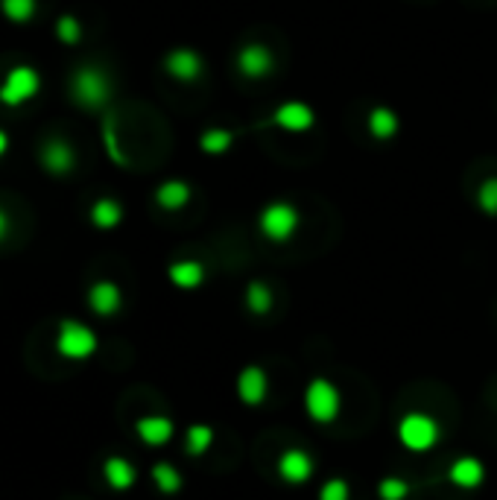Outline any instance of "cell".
Wrapping results in <instances>:
<instances>
[{"instance_id":"1","label":"cell","mask_w":497,"mask_h":500,"mask_svg":"<svg viewBox=\"0 0 497 500\" xmlns=\"http://www.w3.org/2000/svg\"><path fill=\"white\" fill-rule=\"evenodd\" d=\"M70 97L82 108H103L111 99V80L99 65H82L70 77Z\"/></svg>"},{"instance_id":"2","label":"cell","mask_w":497,"mask_h":500,"mask_svg":"<svg viewBox=\"0 0 497 500\" xmlns=\"http://www.w3.org/2000/svg\"><path fill=\"white\" fill-rule=\"evenodd\" d=\"M298 226H302V214L287 199H276V203L260 208L258 214V229L272 243H287L298 231Z\"/></svg>"},{"instance_id":"3","label":"cell","mask_w":497,"mask_h":500,"mask_svg":"<svg viewBox=\"0 0 497 500\" xmlns=\"http://www.w3.org/2000/svg\"><path fill=\"white\" fill-rule=\"evenodd\" d=\"M97 334L77 319H61L56 331V352L68 360H89L97 352Z\"/></svg>"},{"instance_id":"4","label":"cell","mask_w":497,"mask_h":500,"mask_svg":"<svg viewBox=\"0 0 497 500\" xmlns=\"http://www.w3.org/2000/svg\"><path fill=\"white\" fill-rule=\"evenodd\" d=\"M42 89V77L33 65H15L12 71H6L4 82H0V103L9 108H18L23 103L39 94Z\"/></svg>"},{"instance_id":"5","label":"cell","mask_w":497,"mask_h":500,"mask_svg":"<svg viewBox=\"0 0 497 500\" xmlns=\"http://www.w3.org/2000/svg\"><path fill=\"white\" fill-rule=\"evenodd\" d=\"M340 390L325 378H316L314 383L307 386L305 392V407H307V416L314 421H333L340 416Z\"/></svg>"},{"instance_id":"6","label":"cell","mask_w":497,"mask_h":500,"mask_svg":"<svg viewBox=\"0 0 497 500\" xmlns=\"http://www.w3.org/2000/svg\"><path fill=\"white\" fill-rule=\"evenodd\" d=\"M398 439H401L409 451H430V448L439 442V424L430 416H421V412H409V416L398 424Z\"/></svg>"},{"instance_id":"7","label":"cell","mask_w":497,"mask_h":500,"mask_svg":"<svg viewBox=\"0 0 497 500\" xmlns=\"http://www.w3.org/2000/svg\"><path fill=\"white\" fill-rule=\"evenodd\" d=\"M164 71L176 82H196L205 73V59L193 47H173L164 56Z\"/></svg>"},{"instance_id":"8","label":"cell","mask_w":497,"mask_h":500,"mask_svg":"<svg viewBox=\"0 0 497 500\" xmlns=\"http://www.w3.org/2000/svg\"><path fill=\"white\" fill-rule=\"evenodd\" d=\"M272 123L284 132H307V129H314L316 111L314 106L302 103V99H287V103H281L272 111Z\"/></svg>"},{"instance_id":"9","label":"cell","mask_w":497,"mask_h":500,"mask_svg":"<svg viewBox=\"0 0 497 500\" xmlns=\"http://www.w3.org/2000/svg\"><path fill=\"white\" fill-rule=\"evenodd\" d=\"M238 71L246 80H264L276 71V53L267 44H243L238 53Z\"/></svg>"},{"instance_id":"10","label":"cell","mask_w":497,"mask_h":500,"mask_svg":"<svg viewBox=\"0 0 497 500\" xmlns=\"http://www.w3.org/2000/svg\"><path fill=\"white\" fill-rule=\"evenodd\" d=\"M42 167L53 176H68V173L77 167V153L68 141L61 137H50L42 146Z\"/></svg>"},{"instance_id":"11","label":"cell","mask_w":497,"mask_h":500,"mask_svg":"<svg viewBox=\"0 0 497 500\" xmlns=\"http://www.w3.org/2000/svg\"><path fill=\"white\" fill-rule=\"evenodd\" d=\"M89 307L97 316H115L123 307V293L115 281H97L89 290Z\"/></svg>"},{"instance_id":"12","label":"cell","mask_w":497,"mask_h":500,"mask_svg":"<svg viewBox=\"0 0 497 500\" xmlns=\"http://www.w3.org/2000/svg\"><path fill=\"white\" fill-rule=\"evenodd\" d=\"M366 129L375 141H392V137L401 132V118H398V111L389 106H375L366 118Z\"/></svg>"},{"instance_id":"13","label":"cell","mask_w":497,"mask_h":500,"mask_svg":"<svg viewBox=\"0 0 497 500\" xmlns=\"http://www.w3.org/2000/svg\"><path fill=\"white\" fill-rule=\"evenodd\" d=\"M278 474L287 483L298 486V483L310 480V474H314V459L305 451H298V448H290V451H284L278 459Z\"/></svg>"},{"instance_id":"14","label":"cell","mask_w":497,"mask_h":500,"mask_svg":"<svg viewBox=\"0 0 497 500\" xmlns=\"http://www.w3.org/2000/svg\"><path fill=\"white\" fill-rule=\"evenodd\" d=\"M269 390V381H267V372L258 369V366H246L238 378V395L243 398L246 404H264Z\"/></svg>"},{"instance_id":"15","label":"cell","mask_w":497,"mask_h":500,"mask_svg":"<svg viewBox=\"0 0 497 500\" xmlns=\"http://www.w3.org/2000/svg\"><path fill=\"white\" fill-rule=\"evenodd\" d=\"M135 433H138V439L149 448L167 445L173 439V421L164 416H144L135 421Z\"/></svg>"},{"instance_id":"16","label":"cell","mask_w":497,"mask_h":500,"mask_svg":"<svg viewBox=\"0 0 497 500\" xmlns=\"http://www.w3.org/2000/svg\"><path fill=\"white\" fill-rule=\"evenodd\" d=\"M191 196H193L191 184L182 179H167L155 187V205L164 211H182L191 203Z\"/></svg>"},{"instance_id":"17","label":"cell","mask_w":497,"mask_h":500,"mask_svg":"<svg viewBox=\"0 0 497 500\" xmlns=\"http://www.w3.org/2000/svg\"><path fill=\"white\" fill-rule=\"evenodd\" d=\"M103 477H106V483L115 492H127V489H132V486H135V480H138V471H135V466L129 459L108 457L103 462Z\"/></svg>"},{"instance_id":"18","label":"cell","mask_w":497,"mask_h":500,"mask_svg":"<svg viewBox=\"0 0 497 500\" xmlns=\"http://www.w3.org/2000/svg\"><path fill=\"white\" fill-rule=\"evenodd\" d=\"M447 477H451V483L459 486V489H477V486L483 483V477H486V471H483L480 459L459 457L451 466V471H447Z\"/></svg>"},{"instance_id":"19","label":"cell","mask_w":497,"mask_h":500,"mask_svg":"<svg viewBox=\"0 0 497 500\" xmlns=\"http://www.w3.org/2000/svg\"><path fill=\"white\" fill-rule=\"evenodd\" d=\"M167 278L179 287V290H196L205 281V267L199 260H176L167 269Z\"/></svg>"},{"instance_id":"20","label":"cell","mask_w":497,"mask_h":500,"mask_svg":"<svg viewBox=\"0 0 497 500\" xmlns=\"http://www.w3.org/2000/svg\"><path fill=\"white\" fill-rule=\"evenodd\" d=\"M89 217L97 229H117L120 222H123V205L117 203V199H111V196H103V199H97V203L91 205L89 211Z\"/></svg>"},{"instance_id":"21","label":"cell","mask_w":497,"mask_h":500,"mask_svg":"<svg viewBox=\"0 0 497 500\" xmlns=\"http://www.w3.org/2000/svg\"><path fill=\"white\" fill-rule=\"evenodd\" d=\"M234 135L231 129L226 127H214V129H205L202 135H199V149L208 156H222V153H229V149L234 146Z\"/></svg>"},{"instance_id":"22","label":"cell","mask_w":497,"mask_h":500,"mask_svg":"<svg viewBox=\"0 0 497 500\" xmlns=\"http://www.w3.org/2000/svg\"><path fill=\"white\" fill-rule=\"evenodd\" d=\"M214 445V430L208 428V424H193L184 433V448H188L191 457H202L208 448Z\"/></svg>"},{"instance_id":"23","label":"cell","mask_w":497,"mask_h":500,"mask_svg":"<svg viewBox=\"0 0 497 500\" xmlns=\"http://www.w3.org/2000/svg\"><path fill=\"white\" fill-rule=\"evenodd\" d=\"M35 9L39 4L35 0H0V12H4V18L12 21V24H27L35 18Z\"/></svg>"},{"instance_id":"24","label":"cell","mask_w":497,"mask_h":500,"mask_svg":"<svg viewBox=\"0 0 497 500\" xmlns=\"http://www.w3.org/2000/svg\"><path fill=\"white\" fill-rule=\"evenodd\" d=\"M246 305L258 316L269 314V310H272V290L264 281H252V284H248V290H246Z\"/></svg>"},{"instance_id":"25","label":"cell","mask_w":497,"mask_h":500,"mask_svg":"<svg viewBox=\"0 0 497 500\" xmlns=\"http://www.w3.org/2000/svg\"><path fill=\"white\" fill-rule=\"evenodd\" d=\"M153 480L158 486V492H164V495H176L182 489V474L173 466H167V462L153 466Z\"/></svg>"},{"instance_id":"26","label":"cell","mask_w":497,"mask_h":500,"mask_svg":"<svg viewBox=\"0 0 497 500\" xmlns=\"http://www.w3.org/2000/svg\"><path fill=\"white\" fill-rule=\"evenodd\" d=\"M56 39L61 42V44H80L82 42V24L73 18V15H61L59 21H56Z\"/></svg>"},{"instance_id":"27","label":"cell","mask_w":497,"mask_h":500,"mask_svg":"<svg viewBox=\"0 0 497 500\" xmlns=\"http://www.w3.org/2000/svg\"><path fill=\"white\" fill-rule=\"evenodd\" d=\"M477 205L483 214L497 217V176H489L477 187Z\"/></svg>"},{"instance_id":"28","label":"cell","mask_w":497,"mask_h":500,"mask_svg":"<svg viewBox=\"0 0 497 500\" xmlns=\"http://www.w3.org/2000/svg\"><path fill=\"white\" fill-rule=\"evenodd\" d=\"M378 495H380V500H404L409 495V486L398 477H387V480H380Z\"/></svg>"},{"instance_id":"29","label":"cell","mask_w":497,"mask_h":500,"mask_svg":"<svg viewBox=\"0 0 497 500\" xmlns=\"http://www.w3.org/2000/svg\"><path fill=\"white\" fill-rule=\"evenodd\" d=\"M319 500H348V483L345 480H328L325 486H322L319 492Z\"/></svg>"},{"instance_id":"30","label":"cell","mask_w":497,"mask_h":500,"mask_svg":"<svg viewBox=\"0 0 497 500\" xmlns=\"http://www.w3.org/2000/svg\"><path fill=\"white\" fill-rule=\"evenodd\" d=\"M6 234H9V214L0 208V241H6Z\"/></svg>"},{"instance_id":"31","label":"cell","mask_w":497,"mask_h":500,"mask_svg":"<svg viewBox=\"0 0 497 500\" xmlns=\"http://www.w3.org/2000/svg\"><path fill=\"white\" fill-rule=\"evenodd\" d=\"M6 149H9V135L0 129V156H6Z\"/></svg>"}]
</instances>
